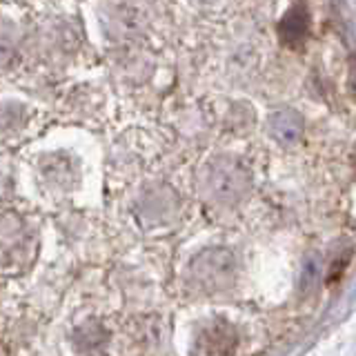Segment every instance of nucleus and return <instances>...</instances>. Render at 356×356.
<instances>
[{
    "mask_svg": "<svg viewBox=\"0 0 356 356\" xmlns=\"http://www.w3.org/2000/svg\"><path fill=\"white\" fill-rule=\"evenodd\" d=\"M272 131L274 136L281 143H294L300 138V131H303V120L296 114V111H276L272 116Z\"/></svg>",
    "mask_w": 356,
    "mask_h": 356,
    "instance_id": "f257e3e1",
    "label": "nucleus"
},
{
    "mask_svg": "<svg viewBox=\"0 0 356 356\" xmlns=\"http://www.w3.org/2000/svg\"><path fill=\"white\" fill-rule=\"evenodd\" d=\"M307 33V11L303 7H294L287 11V16L281 22V38L287 44H298Z\"/></svg>",
    "mask_w": 356,
    "mask_h": 356,
    "instance_id": "f03ea898",
    "label": "nucleus"
}]
</instances>
